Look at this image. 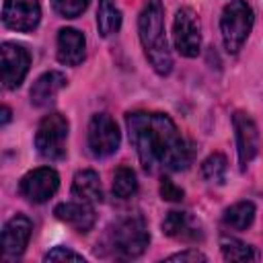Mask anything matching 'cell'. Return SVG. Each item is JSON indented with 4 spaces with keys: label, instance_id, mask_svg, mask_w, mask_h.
I'll return each instance as SVG.
<instances>
[{
    "label": "cell",
    "instance_id": "6da1fadb",
    "mask_svg": "<svg viewBox=\"0 0 263 263\" xmlns=\"http://www.w3.org/2000/svg\"><path fill=\"white\" fill-rule=\"evenodd\" d=\"M125 123L144 171L156 173L187 168L191 150L168 115L134 111L125 115Z\"/></svg>",
    "mask_w": 263,
    "mask_h": 263
},
{
    "label": "cell",
    "instance_id": "7a4b0ae2",
    "mask_svg": "<svg viewBox=\"0 0 263 263\" xmlns=\"http://www.w3.org/2000/svg\"><path fill=\"white\" fill-rule=\"evenodd\" d=\"M140 41L144 47V55L154 68L156 74L166 76L173 70V58L166 43L164 33V12L160 0H148L140 18H138Z\"/></svg>",
    "mask_w": 263,
    "mask_h": 263
},
{
    "label": "cell",
    "instance_id": "3957f363",
    "mask_svg": "<svg viewBox=\"0 0 263 263\" xmlns=\"http://www.w3.org/2000/svg\"><path fill=\"white\" fill-rule=\"evenodd\" d=\"M253 23H255L253 8L245 0H230L224 6L220 16V31H222V41L228 53H236L245 45L253 29Z\"/></svg>",
    "mask_w": 263,
    "mask_h": 263
},
{
    "label": "cell",
    "instance_id": "277c9868",
    "mask_svg": "<svg viewBox=\"0 0 263 263\" xmlns=\"http://www.w3.org/2000/svg\"><path fill=\"white\" fill-rule=\"evenodd\" d=\"M150 242V234L142 216H127L115 224L111 230L113 251L123 259L140 257Z\"/></svg>",
    "mask_w": 263,
    "mask_h": 263
},
{
    "label": "cell",
    "instance_id": "5b68a950",
    "mask_svg": "<svg viewBox=\"0 0 263 263\" xmlns=\"http://www.w3.org/2000/svg\"><path fill=\"white\" fill-rule=\"evenodd\" d=\"M66 140H68V119L62 113L45 115L35 134V148L47 160H60L66 154Z\"/></svg>",
    "mask_w": 263,
    "mask_h": 263
},
{
    "label": "cell",
    "instance_id": "8992f818",
    "mask_svg": "<svg viewBox=\"0 0 263 263\" xmlns=\"http://www.w3.org/2000/svg\"><path fill=\"white\" fill-rule=\"evenodd\" d=\"M173 41L181 55L195 58L201 49V27L193 8L181 6L173 21Z\"/></svg>",
    "mask_w": 263,
    "mask_h": 263
},
{
    "label": "cell",
    "instance_id": "52a82bcc",
    "mask_svg": "<svg viewBox=\"0 0 263 263\" xmlns=\"http://www.w3.org/2000/svg\"><path fill=\"white\" fill-rule=\"evenodd\" d=\"M121 142L119 127L109 113L92 115L88 123V150L95 158H105L117 152Z\"/></svg>",
    "mask_w": 263,
    "mask_h": 263
},
{
    "label": "cell",
    "instance_id": "ba28073f",
    "mask_svg": "<svg viewBox=\"0 0 263 263\" xmlns=\"http://www.w3.org/2000/svg\"><path fill=\"white\" fill-rule=\"evenodd\" d=\"M58 187H60V175L49 166H39L35 171H29L21 179L18 193L33 203H43L55 195Z\"/></svg>",
    "mask_w": 263,
    "mask_h": 263
},
{
    "label": "cell",
    "instance_id": "9c48e42d",
    "mask_svg": "<svg viewBox=\"0 0 263 263\" xmlns=\"http://www.w3.org/2000/svg\"><path fill=\"white\" fill-rule=\"evenodd\" d=\"M0 58H2V84H4V88L12 90V88L21 86V82L25 80L29 66H31L29 51L18 43L4 41L0 47Z\"/></svg>",
    "mask_w": 263,
    "mask_h": 263
},
{
    "label": "cell",
    "instance_id": "30bf717a",
    "mask_svg": "<svg viewBox=\"0 0 263 263\" xmlns=\"http://www.w3.org/2000/svg\"><path fill=\"white\" fill-rule=\"evenodd\" d=\"M41 21L39 0H4L2 23L12 31H33Z\"/></svg>",
    "mask_w": 263,
    "mask_h": 263
},
{
    "label": "cell",
    "instance_id": "8fae6325",
    "mask_svg": "<svg viewBox=\"0 0 263 263\" xmlns=\"http://www.w3.org/2000/svg\"><path fill=\"white\" fill-rule=\"evenodd\" d=\"M234 136H236V150H238V162L245 171L247 164L257 156L259 152V129L257 123L242 111H236L232 115Z\"/></svg>",
    "mask_w": 263,
    "mask_h": 263
},
{
    "label": "cell",
    "instance_id": "7c38bea8",
    "mask_svg": "<svg viewBox=\"0 0 263 263\" xmlns=\"http://www.w3.org/2000/svg\"><path fill=\"white\" fill-rule=\"evenodd\" d=\"M31 232H33V222L23 216V214H16L12 216L6 224H4V230H2V251L6 257H18L23 255L29 238H31Z\"/></svg>",
    "mask_w": 263,
    "mask_h": 263
},
{
    "label": "cell",
    "instance_id": "4fadbf2b",
    "mask_svg": "<svg viewBox=\"0 0 263 263\" xmlns=\"http://www.w3.org/2000/svg\"><path fill=\"white\" fill-rule=\"evenodd\" d=\"M162 232L171 238L177 240H185V242H193V240H201L203 238V230L201 224L195 216H191L189 212H168L162 220Z\"/></svg>",
    "mask_w": 263,
    "mask_h": 263
},
{
    "label": "cell",
    "instance_id": "5bb4252c",
    "mask_svg": "<svg viewBox=\"0 0 263 263\" xmlns=\"http://www.w3.org/2000/svg\"><path fill=\"white\" fill-rule=\"evenodd\" d=\"M53 214H55L58 220L70 224L78 232H88L95 226V220H97L92 205L88 201H82V199H78V201H64V203L55 205Z\"/></svg>",
    "mask_w": 263,
    "mask_h": 263
},
{
    "label": "cell",
    "instance_id": "9a60e30c",
    "mask_svg": "<svg viewBox=\"0 0 263 263\" xmlns=\"http://www.w3.org/2000/svg\"><path fill=\"white\" fill-rule=\"evenodd\" d=\"M86 55L84 35L72 27L60 29L58 33V60L66 66H78Z\"/></svg>",
    "mask_w": 263,
    "mask_h": 263
},
{
    "label": "cell",
    "instance_id": "2e32d148",
    "mask_svg": "<svg viewBox=\"0 0 263 263\" xmlns=\"http://www.w3.org/2000/svg\"><path fill=\"white\" fill-rule=\"evenodd\" d=\"M66 82H68L66 76L58 70H49V72L41 74L31 86V92H29L31 103L35 107H47L49 103H53L55 95L66 86Z\"/></svg>",
    "mask_w": 263,
    "mask_h": 263
},
{
    "label": "cell",
    "instance_id": "e0dca14e",
    "mask_svg": "<svg viewBox=\"0 0 263 263\" xmlns=\"http://www.w3.org/2000/svg\"><path fill=\"white\" fill-rule=\"evenodd\" d=\"M72 195H76L82 201L88 203H97L103 199V187H101V179L95 171L86 168V171H78L74 175L72 181Z\"/></svg>",
    "mask_w": 263,
    "mask_h": 263
},
{
    "label": "cell",
    "instance_id": "ac0fdd59",
    "mask_svg": "<svg viewBox=\"0 0 263 263\" xmlns=\"http://www.w3.org/2000/svg\"><path fill=\"white\" fill-rule=\"evenodd\" d=\"M121 27V10L115 6L113 0H99L97 10V29L103 37H111Z\"/></svg>",
    "mask_w": 263,
    "mask_h": 263
},
{
    "label": "cell",
    "instance_id": "d6986e66",
    "mask_svg": "<svg viewBox=\"0 0 263 263\" xmlns=\"http://www.w3.org/2000/svg\"><path fill=\"white\" fill-rule=\"evenodd\" d=\"M253 220H255L253 201H238V203L230 205L222 216L224 226H228L232 230H247L253 224Z\"/></svg>",
    "mask_w": 263,
    "mask_h": 263
},
{
    "label": "cell",
    "instance_id": "ffe728a7",
    "mask_svg": "<svg viewBox=\"0 0 263 263\" xmlns=\"http://www.w3.org/2000/svg\"><path fill=\"white\" fill-rule=\"evenodd\" d=\"M138 191V179L136 173L129 166H119L113 175V193L119 199H127Z\"/></svg>",
    "mask_w": 263,
    "mask_h": 263
},
{
    "label": "cell",
    "instance_id": "44dd1931",
    "mask_svg": "<svg viewBox=\"0 0 263 263\" xmlns=\"http://www.w3.org/2000/svg\"><path fill=\"white\" fill-rule=\"evenodd\" d=\"M220 251L226 261H253L257 257L253 253V249L238 238H222Z\"/></svg>",
    "mask_w": 263,
    "mask_h": 263
},
{
    "label": "cell",
    "instance_id": "7402d4cb",
    "mask_svg": "<svg viewBox=\"0 0 263 263\" xmlns=\"http://www.w3.org/2000/svg\"><path fill=\"white\" fill-rule=\"evenodd\" d=\"M226 168H228V162H226V156L220 154V152H214L210 154L203 164H201V175L208 183H222L224 177H226Z\"/></svg>",
    "mask_w": 263,
    "mask_h": 263
},
{
    "label": "cell",
    "instance_id": "603a6c76",
    "mask_svg": "<svg viewBox=\"0 0 263 263\" xmlns=\"http://www.w3.org/2000/svg\"><path fill=\"white\" fill-rule=\"evenodd\" d=\"M88 2L90 0H51V6L64 18H76L86 10Z\"/></svg>",
    "mask_w": 263,
    "mask_h": 263
},
{
    "label": "cell",
    "instance_id": "cb8c5ba5",
    "mask_svg": "<svg viewBox=\"0 0 263 263\" xmlns=\"http://www.w3.org/2000/svg\"><path fill=\"white\" fill-rule=\"evenodd\" d=\"M45 261H84V257L68 247H53L51 251L45 253Z\"/></svg>",
    "mask_w": 263,
    "mask_h": 263
},
{
    "label": "cell",
    "instance_id": "d4e9b609",
    "mask_svg": "<svg viewBox=\"0 0 263 263\" xmlns=\"http://www.w3.org/2000/svg\"><path fill=\"white\" fill-rule=\"evenodd\" d=\"M160 195H162V199H166V201H181L183 199V189L181 187H177L171 179H162L160 181Z\"/></svg>",
    "mask_w": 263,
    "mask_h": 263
},
{
    "label": "cell",
    "instance_id": "484cf974",
    "mask_svg": "<svg viewBox=\"0 0 263 263\" xmlns=\"http://www.w3.org/2000/svg\"><path fill=\"white\" fill-rule=\"evenodd\" d=\"M166 261H181V263L189 261V263H197V261H208V257L203 253L195 251V249H187V251H181V253H175V255L166 257Z\"/></svg>",
    "mask_w": 263,
    "mask_h": 263
},
{
    "label": "cell",
    "instance_id": "4316f807",
    "mask_svg": "<svg viewBox=\"0 0 263 263\" xmlns=\"http://www.w3.org/2000/svg\"><path fill=\"white\" fill-rule=\"evenodd\" d=\"M10 121V109L8 107H2V125Z\"/></svg>",
    "mask_w": 263,
    "mask_h": 263
}]
</instances>
